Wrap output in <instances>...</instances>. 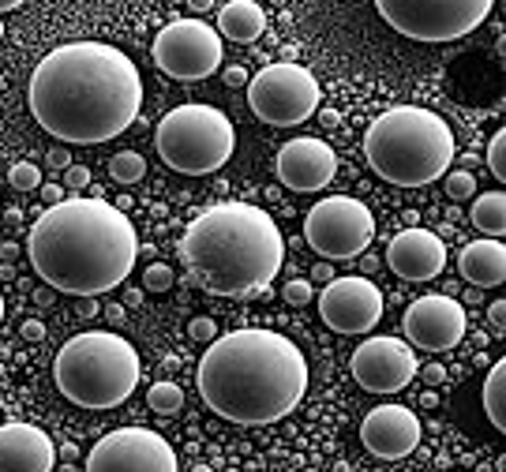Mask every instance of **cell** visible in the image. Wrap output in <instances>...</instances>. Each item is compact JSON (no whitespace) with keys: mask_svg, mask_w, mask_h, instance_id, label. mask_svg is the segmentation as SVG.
Segmentation results:
<instances>
[{"mask_svg":"<svg viewBox=\"0 0 506 472\" xmlns=\"http://www.w3.org/2000/svg\"><path fill=\"white\" fill-rule=\"evenodd\" d=\"M27 101L34 120L60 143H109L135 124L143 79L117 46L68 41L41 57Z\"/></svg>","mask_w":506,"mask_h":472,"instance_id":"obj_1","label":"cell"},{"mask_svg":"<svg viewBox=\"0 0 506 472\" xmlns=\"http://www.w3.org/2000/svg\"><path fill=\"white\" fill-rule=\"evenodd\" d=\"M31 267L46 285L68 296H101L117 289L139 259L132 218L105 199H60L31 225Z\"/></svg>","mask_w":506,"mask_h":472,"instance_id":"obj_2","label":"cell"},{"mask_svg":"<svg viewBox=\"0 0 506 472\" xmlns=\"http://www.w3.org/2000/svg\"><path fill=\"white\" fill-rule=\"evenodd\" d=\"M199 398L229 424H278L308 394V360L278 330L248 327L210 341L196 371Z\"/></svg>","mask_w":506,"mask_h":472,"instance_id":"obj_3","label":"cell"},{"mask_svg":"<svg viewBox=\"0 0 506 472\" xmlns=\"http://www.w3.org/2000/svg\"><path fill=\"white\" fill-rule=\"evenodd\" d=\"M180 259L188 277L210 296L251 300L270 289L285 263L278 222L263 206L218 203L184 229Z\"/></svg>","mask_w":506,"mask_h":472,"instance_id":"obj_4","label":"cell"},{"mask_svg":"<svg viewBox=\"0 0 506 472\" xmlns=\"http://www.w3.org/2000/svg\"><path fill=\"white\" fill-rule=\"evenodd\" d=\"M364 154L375 177L397 188H424L450 173L458 143L450 124L420 105H394L375 117L364 135Z\"/></svg>","mask_w":506,"mask_h":472,"instance_id":"obj_5","label":"cell"},{"mask_svg":"<svg viewBox=\"0 0 506 472\" xmlns=\"http://www.w3.org/2000/svg\"><path fill=\"white\" fill-rule=\"evenodd\" d=\"M53 382L79 409H113L139 386V353L113 330H83L53 356Z\"/></svg>","mask_w":506,"mask_h":472,"instance_id":"obj_6","label":"cell"},{"mask_svg":"<svg viewBox=\"0 0 506 472\" xmlns=\"http://www.w3.org/2000/svg\"><path fill=\"white\" fill-rule=\"evenodd\" d=\"M158 154L180 177H210L233 158L237 132L214 105H180L158 124Z\"/></svg>","mask_w":506,"mask_h":472,"instance_id":"obj_7","label":"cell"},{"mask_svg":"<svg viewBox=\"0 0 506 472\" xmlns=\"http://www.w3.org/2000/svg\"><path fill=\"white\" fill-rule=\"evenodd\" d=\"M495 0H375L390 31L413 41H458L492 15Z\"/></svg>","mask_w":506,"mask_h":472,"instance_id":"obj_8","label":"cell"},{"mask_svg":"<svg viewBox=\"0 0 506 472\" xmlns=\"http://www.w3.org/2000/svg\"><path fill=\"white\" fill-rule=\"evenodd\" d=\"M319 79L301 64H266V68L248 79V105L263 124L270 127H292L304 124L319 109Z\"/></svg>","mask_w":506,"mask_h":472,"instance_id":"obj_9","label":"cell"},{"mask_svg":"<svg viewBox=\"0 0 506 472\" xmlns=\"http://www.w3.org/2000/svg\"><path fill=\"white\" fill-rule=\"evenodd\" d=\"M304 236L311 251L323 255V259H356V255H364L371 248L375 218L361 199L330 196L308 210Z\"/></svg>","mask_w":506,"mask_h":472,"instance_id":"obj_10","label":"cell"},{"mask_svg":"<svg viewBox=\"0 0 506 472\" xmlns=\"http://www.w3.org/2000/svg\"><path fill=\"white\" fill-rule=\"evenodd\" d=\"M154 64L184 83L206 79L210 72L222 68V34L214 27H206L203 19H177L158 31L154 38Z\"/></svg>","mask_w":506,"mask_h":472,"instance_id":"obj_11","label":"cell"},{"mask_svg":"<svg viewBox=\"0 0 506 472\" xmlns=\"http://www.w3.org/2000/svg\"><path fill=\"white\" fill-rule=\"evenodd\" d=\"M87 472H180L177 450L151 427H117L101 435L91 454Z\"/></svg>","mask_w":506,"mask_h":472,"instance_id":"obj_12","label":"cell"},{"mask_svg":"<svg viewBox=\"0 0 506 472\" xmlns=\"http://www.w3.org/2000/svg\"><path fill=\"white\" fill-rule=\"evenodd\" d=\"M353 379L364 386L368 394H397L416 379L420 363L413 349L397 337H368L361 349L353 353Z\"/></svg>","mask_w":506,"mask_h":472,"instance_id":"obj_13","label":"cell"},{"mask_svg":"<svg viewBox=\"0 0 506 472\" xmlns=\"http://www.w3.org/2000/svg\"><path fill=\"white\" fill-rule=\"evenodd\" d=\"M319 315L337 334H368L383 319V293L368 277H334L319 293Z\"/></svg>","mask_w":506,"mask_h":472,"instance_id":"obj_14","label":"cell"},{"mask_svg":"<svg viewBox=\"0 0 506 472\" xmlns=\"http://www.w3.org/2000/svg\"><path fill=\"white\" fill-rule=\"evenodd\" d=\"M402 327H406V337L416 349L447 353L466 337L469 323H466V308H461L450 293H432V296L413 300V304L406 308Z\"/></svg>","mask_w":506,"mask_h":472,"instance_id":"obj_15","label":"cell"},{"mask_svg":"<svg viewBox=\"0 0 506 472\" xmlns=\"http://www.w3.org/2000/svg\"><path fill=\"white\" fill-rule=\"evenodd\" d=\"M420 416L406 405H375L361 420V442L379 461H402L420 446Z\"/></svg>","mask_w":506,"mask_h":472,"instance_id":"obj_16","label":"cell"},{"mask_svg":"<svg viewBox=\"0 0 506 472\" xmlns=\"http://www.w3.org/2000/svg\"><path fill=\"white\" fill-rule=\"evenodd\" d=\"M274 169H278V180L292 191H323L337 173V154L323 139L301 135L278 150Z\"/></svg>","mask_w":506,"mask_h":472,"instance_id":"obj_17","label":"cell"},{"mask_svg":"<svg viewBox=\"0 0 506 472\" xmlns=\"http://www.w3.org/2000/svg\"><path fill=\"white\" fill-rule=\"evenodd\" d=\"M387 267L402 282H432L447 267V244L432 229H402L387 248Z\"/></svg>","mask_w":506,"mask_h":472,"instance_id":"obj_18","label":"cell"},{"mask_svg":"<svg viewBox=\"0 0 506 472\" xmlns=\"http://www.w3.org/2000/svg\"><path fill=\"white\" fill-rule=\"evenodd\" d=\"M57 446L34 424H0V472H53Z\"/></svg>","mask_w":506,"mask_h":472,"instance_id":"obj_19","label":"cell"},{"mask_svg":"<svg viewBox=\"0 0 506 472\" xmlns=\"http://www.w3.org/2000/svg\"><path fill=\"white\" fill-rule=\"evenodd\" d=\"M458 270L476 289L502 285L506 282V248H502V240H492V236H488V240L466 244V248H461V255H458Z\"/></svg>","mask_w":506,"mask_h":472,"instance_id":"obj_20","label":"cell"},{"mask_svg":"<svg viewBox=\"0 0 506 472\" xmlns=\"http://www.w3.org/2000/svg\"><path fill=\"white\" fill-rule=\"evenodd\" d=\"M222 38L237 41V46H248V41L263 38L266 31V12L256 4V0H229V4L218 12V27Z\"/></svg>","mask_w":506,"mask_h":472,"instance_id":"obj_21","label":"cell"},{"mask_svg":"<svg viewBox=\"0 0 506 472\" xmlns=\"http://www.w3.org/2000/svg\"><path fill=\"white\" fill-rule=\"evenodd\" d=\"M469 222L484 236L499 240V236L506 232V196H502V191H484V196L473 203V210H469Z\"/></svg>","mask_w":506,"mask_h":472,"instance_id":"obj_22","label":"cell"},{"mask_svg":"<svg viewBox=\"0 0 506 472\" xmlns=\"http://www.w3.org/2000/svg\"><path fill=\"white\" fill-rule=\"evenodd\" d=\"M484 413L495 432H506V360H495L484 379Z\"/></svg>","mask_w":506,"mask_h":472,"instance_id":"obj_23","label":"cell"},{"mask_svg":"<svg viewBox=\"0 0 506 472\" xmlns=\"http://www.w3.org/2000/svg\"><path fill=\"white\" fill-rule=\"evenodd\" d=\"M109 177H113L117 184H135V180H143V177H146L143 154H135V150H120V154L109 162Z\"/></svg>","mask_w":506,"mask_h":472,"instance_id":"obj_24","label":"cell"},{"mask_svg":"<svg viewBox=\"0 0 506 472\" xmlns=\"http://www.w3.org/2000/svg\"><path fill=\"white\" fill-rule=\"evenodd\" d=\"M180 405H184V390L177 382H154L151 386V409L158 416H173L180 413Z\"/></svg>","mask_w":506,"mask_h":472,"instance_id":"obj_25","label":"cell"},{"mask_svg":"<svg viewBox=\"0 0 506 472\" xmlns=\"http://www.w3.org/2000/svg\"><path fill=\"white\" fill-rule=\"evenodd\" d=\"M8 184L15 191H34V188H41V169L34 162H15L8 169Z\"/></svg>","mask_w":506,"mask_h":472,"instance_id":"obj_26","label":"cell"},{"mask_svg":"<svg viewBox=\"0 0 506 472\" xmlns=\"http://www.w3.org/2000/svg\"><path fill=\"white\" fill-rule=\"evenodd\" d=\"M442 180H447V196L450 199H473L476 196V177L466 173V169H458V173L442 177Z\"/></svg>","mask_w":506,"mask_h":472,"instance_id":"obj_27","label":"cell"},{"mask_svg":"<svg viewBox=\"0 0 506 472\" xmlns=\"http://www.w3.org/2000/svg\"><path fill=\"white\" fill-rule=\"evenodd\" d=\"M143 285L151 293H169V289H173V267L151 263V267H146V274H143Z\"/></svg>","mask_w":506,"mask_h":472,"instance_id":"obj_28","label":"cell"},{"mask_svg":"<svg viewBox=\"0 0 506 472\" xmlns=\"http://www.w3.org/2000/svg\"><path fill=\"white\" fill-rule=\"evenodd\" d=\"M488 169L495 180H506V132H495L492 135V146H488Z\"/></svg>","mask_w":506,"mask_h":472,"instance_id":"obj_29","label":"cell"},{"mask_svg":"<svg viewBox=\"0 0 506 472\" xmlns=\"http://www.w3.org/2000/svg\"><path fill=\"white\" fill-rule=\"evenodd\" d=\"M282 296L289 300V304H297V308H304L308 300L315 296L311 293V282H304V277H292V282H285V289H282Z\"/></svg>","mask_w":506,"mask_h":472,"instance_id":"obj_30","label":"cell"},{"mask_svg":"<svg viewBox=\"0 0 506 472\" xmlns=\"http://www.w3.org/2000/svg\"><path fill=\"white\" fill-rule=\"evenodd\" d=\"M188 334H192V341H203V345H210V341L218 337V323H214V319H206V315H199V319H192Z\"/></svg>","mask_w":506,"mask_h":472,"instance_id":"obj_31","label":"cell"},{"mask_svg":"<svg viewBox=\"0 0 506 472\" xmlns=\"http://www.w3.org/2000/svg\"><path fill=\"white\" fill-rule=\"evenodd\" d=\"M65 184H68L72 191H83V188L91 184V169H87V165H68V169H65Z\"/></svg>","mask_w":506,"mask_h":472,"instance_id":"obj_32","label":"cell"},{"mask_svg":"<svg viewBox=\"0 0 506 472\" xmlns=\"http://www.w3.org/2000/svg\"><path fill=\"white\" fill-rule=\"evenodd\" d=\"M46 162H49V169H68V165H72V154H68V146H53Z\"/></svg>","mask_w":506,"mask_h":472,"instance_id":"obj_33","label":"cell"},{"mask_svg":"<svg viewBox=\"0 0 506 472\" xmlns=\"http://www.w3.org/2000/svg\"><path fill=\"white\" fill-rule=\"evenodd\" d=\"M19 334H23L27 341H41L46 337V327H41V319H27V323L19 327Z\"/></svg>","mask_w":506,"mask_h":472,"instance_id":"obj_34","label":"cell"},{"mask_svg":"<svg viewBox=\"0 0 506 472\" xmlns=\"http://www.w3.org/2000/svg\"><path fill=\"white\" fill-rule=\"evenodd\" d=\"M420 375H424L428 386H442V382H447V368H442V363H428V368L420 371Z\"/></svg>","mask_w":506,"mask_h":472,"instance_id":"obj_35","label":"cell"},{"mask_svg":"<svg viewBox=\"0 0 506 472\" xmlns=\"http://www.w3.org/2000/svg\"><path fill=\"white\" fill-rule=\"evenodd\" d=\"M124 315H128V311H124L120 304H105V323H109V327H124Z\"/></svg>","mask_w":506,"mask_h":472,"instance_id":"obj_36","label":"cell"},{"mask_svg":"<svg viewBox=\"0 0 506 472\" xmlns=\"http://www.w3.org/2000/svg\"><path fill=\"white\" fill-rule=\"evenodd\" d=\"M225 83L229 87H248V72L244 68H225Z\"/></svg>","mask_w":506,"mask_h":472,"instance_id":"obj_37","label":"cell"},{"mask_svg":"<svg viewBox=\"0 0 506 472\" xmlns=\"http://www.w3.org/2000/svg\"><path fill=\"white\" fill-rule=\"evenodd\" d=\"M488 315H492V327H495V330H502V327H506V304H502V300H495Z\"/></svg>","mask_w":506,"mask_h":472,"instance_id":"obj_38","label":"cell"},{"mask_svg":"<svg viewBox=\"0 0 506 472\" xmlns=\"http://www.w3.org/2000/svg\"><path fill=\"white\" fill-rule=\"evenodd\" d=\"M311 282H319V285H327V282H334V267H330V263H323V267H315V270H311Z\"/></svg>","mask_w":506,"mask_h":472,"instance_id":"obj_39","label":"cell"},{"mask_svg":"<svg viewBox=\"0 0 506 472\" xmlns=\"http://www.w3.org/2000/svg\"><path fill=\"white\" fill-rule=\"evenodd\" d=\"M41 199H46V206H57L60 203V184H41Z\"/></svg>","mask_w":506,"mask_h":472,"instance_id":"obj_40","label":"cell"},{"mask_svg":"<svg viewBox=\"0 0 506 472\" xmlns=\"http://www.w3.org/2000/svg\"><path fill=\"white\" fill-rule=\"evenodd\" d=\"M79 315H83V319H94V315H98V300H94V296H83V300H79Z\"/></svg>","mask_w":506,"mask_h":472,"instance_id":"obj_41","label":"cell"},{"mask_svg":"<svg viewBox=\"0 0 506 472\" xmlns=\"http://www.w3.org/2000/svg\"><path fill=\"white\" fill-rule=\"evenodd\" d=\"M214 4H218V0H188V8H192V12H210Z\"/></svg>","mask_w":506,"mask_h":472,"instance_id":"obj_42","label":"cell"},{"mask_svg":"<svg viewBox=\"0 0 506 472\" xmlns=\"http://www.w3.org/2000/svg\"><path fill=\"white\" fill-rule=\"evenodd\" d=\"M60 458H65V461H75V458H79V450H75L72 442H60Z\"/></svg>","mask_w":506,"mask_h":472,"instance_id":"obj_43","label":"cell"},{"mask_svg":"<svg viewBox=\"0 0 506 472\" xmlns=\"http://www.w3.org/2000/svg\"><path fill=\"white\" fill-rule=\"evenodd\" d=\"M420 405H424V409H435V405H439V398H435V390H428L424 398H420Z\"/></svg>","mask_w":506,"mask_h":472,"instance_id":"obj_44","label":"cell"},{"mask_svg":"<svg viewBox=\"0 0 506 472\" xmlns=\"http://www.w3.org/2000/svg\"><path fill=\"white\" fill-rule=\"evenodd\" d=\"M23 0H0V12H12V8H19Z\"/></svg>","mask_w":506,"mask_h":472,"instance_id":"obj_45","label":"cell"},{"mask_svg":"<svg viewBox=\"0 0 506 472\" xmlns=\"http://www.w3.org/2000/svg\"><path fill=\"white\" fill-rule=\"evenodd\" d=\"M371 270H379V263L371 259V255H364V274H371Z\"/></svg>","mask_w":506,"mask_h":472,"instance_id":"obj_46","label":"cell"},{"mask_svg":"<svg viewBox=\"0 0 506 472\" xmlns=\"http://www.w3.org/2000/svg\"><path fill=\"white\" fill-rule=\"evenodd\" d=\"M0 323H4V296H0Z\"/></svg>","mask_w":506,"mask_h":472,"instance_id":"obj_47","label":"cell"},{"mask_svg":"<svg viewBox=\"0 0 506 472\" xmlns=\"http://www.w3.org/2000/svg\"><path fill=\"white\" fill-rule=\"evenodd\" d=\"M192 472H210V468H206V465H196V468H192Z\"/></svg>","mask_w":506,"mask_h":472,"instance_id":"obj_48","label":"cell"},{"mask_svg":"<svg viewBox=\"0 0 506 472\" xmlns=\"http://www.w3.org/2000/svg\"><path fill=\"white\" fill-rule=\"evenodd\" d=\"M0 38H4V27H0Z\"/></svg>","mask_w":506,"mask_h":472,"instance_id":"obj_49","label":"cell"}]
</instances>
